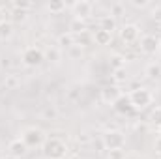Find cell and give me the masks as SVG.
<instances>
[{
    "label": "cell",
    "mask_w": 161,
    "mask_h": 159,
    "mask_svg": "<svg viewBox=\"0 0 161 159\" xmlns=\"http://www.w3.org/2000/svg\"><path fill=\"white\" fill-rule=\"evenodd\" d=\"M127 97H129V101H131V105H133L135 111H144L146 107H150L154 103V94L146 86H137V88L129 90Z\"/></svg>",
    "instance_id": "obj_1"
},
{
    "label": "cell",
    "mask_w": 161,
    "mask_h": 159,
    "mask_svg": "<svg viewBox=\"0 0 161 159\" xmlns=\"http://www.w3.org/2000/svg\"><path fill=\"white\" fill-rule=\"evenodd\" d=\"M68 154V144L58 137H49L43 142V156L45 159H64Z\"/></svg>",
    "instance_id": "obj_2"
},
{
    "label": "cell",
    "mask_w": 161,
    "mask_h": 159,
    "mask_svg": "<svg viewBox=\"0 0 161 159\" xmlns=\"http://www.w3.org/2000/svg\"><path fill=\"white\" fill-rule=\"evenodd\" d=\"M101 142L105 150H122L125 146V133L120 129H109L101 135Z\"/></svg>",
    "instance_id": "obj_3"
},
{
    "label": "cell",
    "mask_w": 161,
    "mask_h": 159,
    "mask_svg": "<svg viewBox=\"0 0 161 159\" xmlns=\"http://www.w3.org/2000/svg\"><path fill=\"white\" fill-rule=\"evenodd\" d=\"M21 60H23V64L26 68H38V66H41L45 62V51H41L36 45H30V47H26L23 51Z\"/></svg>",
    "instance_id": "obj_4"
},
{
    "label": "cell",
    "mask_w": 161,
    "mask_h": 159,
    "mask_svg": "<svg viewBox=\"0 0 161 159\" xmlns=\"http://www.w3.org/2000/svg\"><path fill=\"white\" fill-rule=\"evenodd\" d=\"M21 140L26 144V148H38V146H43V142H45V133L41 131L40 127L32 125V127L23 129Z\"/></svg>",
    "instance_id": "obj_5"
},
{
    "label": "cell",
    "mask_w": 161,
    "mask_h": 159,
    "mask_svg": "<svg viewBox=\"0 0 161 159\" xmlns=\"http://www.w3.org/2000/svg\"><path fill=\"white\" fill-rule=\"evenodd\" d=\"M139 49H141L142 54L152 56V54H156L161 49V38L156 36V34H144V36L139 40Z\"/></svg>",
    "instance_id": "obj_6"
},
{
    "label": "cell",
    "mask_w": 161,
    "mask_h": 159,
    "mask_svg": "<svg viewBox=\"0 0 161 159\" xmlns=\"http://www.w3.org/2000/svg\"><path fill=\"white\" fill-rule=\"evenodd\" d=\"M122 96H124V92H122V88L118 84H107V86H103L101 92H99L101 101L107 103V105H114Z\"/></svg>",
    "instance_id": "obj_7"
},
{
    "label": "cell",
    "mask_w": 161,
    "mask_h": 159,
    "mask_svg": "<svg viewBox=\"0 0 161 159\" xmlns=\"http://www.w3.org/2000/svg\"><path fill=\"white\" fill-rule=\"evenodd\" d=\"M120 40L124 41V43H127V45L139 41L141 40V28H139V25H135V23L124 25L120 28Z\"/></svg>",
    "instance_id": "obj_8"
},
{
    "label": "cell",
    "mask_w": 161,
    "mask_h": 159,
    "mask_svg": "<svg viewBox=\"0 0 161 159\" xmlns=\"http://www.w3.org/2000/svg\"><path fill=\"white\" fill-rule=\"evenodd\" d=\"M71 9H73L75 19L86 21V19H88V17H92V13H94V4H92V2H88V0H79V2L71 4Z\"/></svg>",
    "instance_id": "obj_9"
},
{
    "label": "cell",
    "mask_w": 161,
    "mask_h": 159,
    "mask_svg": "<svg viewBox=\"0 0 161 159\" xmlns=\"http://www.w3.org/2000/svg\"><path fill=\"white\" fill-rule=\"evenodd\" d=\"M28 152V148H26V144L21 140V137L19 139H13V140H9V144H8V154H11L13 157L21 159L25 154Z\"/></svg>",
    "instance_id": "obj_10"
},
{
    "label": "cell",
    "mask_w": 161,
    "mask_h": 159,
    "mask_svg": "<svg viewBox=\"0 0 161 159\" xmlns=\"http://www.w3.org/2000/svg\"><path fill=\"white\" fill-rule=\"evenodd\" d=\"M113 107H114V111H116V112H120V114H124V116H127V114L135 112V109H133V105H131V101H129L127 94H124L120 99L113 105Z\"/></svg>",
    "instance_id": "obj_11"
},
{
    "label": "cell",
    "mask_w": 161,
    "mask_h": 159,
    "mask_svg": "<svg viewBox=\"0 0 161 159\" xmlns=\"http://www.w3.org/2000/svg\"><path fill=\"white\" fill-rule=\"evenodd\" d=\"M92 41H94L96 45H101V47L111 45V41H113V34L107 32V30H103V28H97V30L92 34Z\"/></svg>",
    "instance_id": "obj_12"
},
{
    "label": "cell",
    "mask_w": 161,
    "mask_h": 159,
    "mask_svg": "<svg viewBox=\"0 0 161 159\" xmlns=\"http://www.w3.org/2000/svg\"><path fill=\"white\" fill-rule=\"evenodd\" d=\"M99 28H103V30H107V32L114 34V30H118L116 17H113L111 13H109V15H103V17L99 19Z\"/></svg>",
    "instance_id": "obj_13"
},
{
    "label": "cell",
    "mask_w": 161,
    "mask_h": 159,
    "mask_svg": "<svg viewBox=\"0 0 161 159\" xmlns=\"http://www.w3.org/2000/svg\"><path fill=\"white\" fill-rule=\"evenodd\" d=\"M144 75L150 80H156L161 77V64L159 62H150L146 68H144Z\"/></svg>",
    "instance_id": "obj_14"
},
{
    "label": "cell",
    "mask_w": 161,
    "mask_h": 159,
    "mask_svg": "<svg viewBox=\"0 0 161 159\" xmlns=\"http://www.w3.org/2000/svg\"><path fill=\"white\" fill-rule=\"evenodd\" d=\"M125 62H127V58L120 54V52H116V54H113L111 58H109V66H111V69L113 71H116V69H125Z\"/></svg>",
    "instance_id": "obj_15"
},
{
    "label": "cell",
    "mask_w": 161,
    "mask_h": 159,
    "mask_svg": "<svg viewBox=\"0 0 161 159\" xmlns=\"http://www.w3.org/2000/svg\"><path fill=\"white\" fill-rule=\"evenodd\" d=\"M75 45V36L71 34V32H64V34H60L58 36V49H71Z\"/></svg>",
    "instance_id": "obj_16"
},
{
    "label": "cell",
    "mask_w": 161,
    "mask_h": 159,
    "mask_svg": "<svg viewBox=\"0 0 161 159\" xmlns=\"http://www.w3.org/2000/svg\"><path fill=\"white\" fill-rule=\"evenodd\" d=\"M13 23L11 21H4L2 25H0V41H8L11 40V36H13Z\"/></svg>",
    "instance_id": "obj_17"
},
{
    "label": "cell",
    "mask_w": 161,
    "mask_h": 159,
    "mask_svg": "<svg viewBox=\"0 0 161 159\" xmlns=\"http://www.w3.org/2000/svg\"><path fill=\"white\" fill-rule=\"evenodd\" d=\"M45 60H49V62H53V64H58V62L62 60V49H58V47H49V49L45 51Z\"/></svg>",
    "instance_id": "obj_18"
},
{
    "label": "cell",
    "mask_w": 161,
    "mask_h": 159,
    "mask_svg": "<svg viewBox=\"0 0 161 159\" xmlns=\"http://www.w3.org/2000/svg\"><path fill=\"white\" fill-rule=\"evenodd\" d=\"M69 32L73 34V36H79L82 32H86V21H80V19H71V23H69Z\"/></svg>",
    "instance_id": "obj_19"
},
{
    "label": "cell",
    "mask_w": 161,
    "mask_h": 159,
    "mask_svg": "<svg viewBox=\"0 0 161 159\" xmlns=\"http://www.w3.org/2000/svg\"><path fill=\"white\" fill-rule=\"evenodd\" d=\"M47 9L51 11V15H58V13H62L66 9V2H62V0H51V2H47Z\"/></svg>",
    "instance_id": "obj_20"
},
{
    "label": "cell",
    "mask_w": 161,
    "mask_h": 159,
    "mask_svg": "<svg viewBox=\"0 0 161 159\" xmlns=\"http://www.w3.org/2000/svg\"><path fill=\"white\" fill-rule=\"evenodd\" d=\"M56 118H58V109H56L54 105H47V107L41 111V120L51 122V120H56Z\"/></svg>",
    "instance_id": "obj_21"
},
{
    "label": "cell",
    "mask_w": 161,
    "mask_h": 159,
    "mask_svg": "<svg viewBox=\"0 0 161 159\" xmlns=\"http://www.w3.org/2000/svg\"><path fill=\"white\" fill-rule=\"evenodd\" d=\"M19 84H21V79L17 75H6V80H4L6 90H15V88H19Z\"/></svg>",
    "instance_id": "obj_22"
},
{
    "label": "cell",
    "mask_w": 161,
    "mask_h": 159,
    "mask_svg": "<svg viewBox=\"0 0 161 159\" xmlns=\"http://www.w3.org/2000/svg\"><path fill=\"white\" fill-rule=\"evenodd\" d=\"M150 123H154L156 127L161 125V105H156L150 112Z\"/></svg>",
    "instance_id": "obj_23"
},
{
    "label": "cell",
    "mask_w": 161,
    "mask_h": 159,
    "mask_svg": "<svg viewBox=\"0 0 161 159\" xmlns=\"http://www.w3.org/2000/svg\"><path fill=\"white\" fill-rule=\"evenodd\" d=\"M28 17V11H23V9H13L11 11V23H25Z\"/></svg>",
    "instance_id": "obj_24"
},
{
    "label": "cell",
    "mask_w": 161,
    "mask_h": 159,
    "mask_svg": "<svg viewBox=\"0 0 161 159\" xmlns=\"http://www.w3.org/2000/svg\"><path fill=\"white\" fill-rule=\"evenodd\" d=\"M32 6L34 4L32 2H26V0H15V2H11V8L13 9H23V11H28Z\"/></svg>",
    "instance_id": "obj_25"
},
{
    "label": "cell",
    "mask_w": 161,
    "mask_h": 159,
    "mask_svg": "<svg viewBox=\"0 0 161 159\" xmlns=\"http://www.w3.org/2000/svg\"><path fill=\"white\" fill-rule=\"evenodd\" d=\"M90 41H92V36H90L88 32H82V34H79V36H75V43H77L79 47H86Z\"/></svg>",
    "instance_id": "obj_26"
},
{
    "label": "cell",
    "mask_w": 161,
    "mask_h": 159,
    "mask_svg": "<svg viewBox=\"0 0 161 159\" xmlns=\"http://www.w3.org/2000/svg\"><path fill=\"white\" fill-rule=\"evenodd\" d=\"M125 79H127L125 69H116V71H113V80H114V84L120 86V82H125Z\"/></svg>",
    "instance_id": "obj_27"
},
{
    "label": "cell",
    "mask_w": 161,
    "mask_h": 159,
    "mask_svg": "<svg viewBox=\"0 0 161 159\" xmlns=\"http://www.w3.org/2000/svg\"><path fill=\"white\" fill-rule=\"evenodd\" d=\"M68 56L73 58V60H75V58H80V56H82V47H79V45L75 43L71 49H68Z\"/></svg>",
    "instance_id": "obj_28"
},
{
    "label": "cell",
    "mask_w": 161,
    "mask_h": 159,
    "mask_svg": "<svg viewBox=\"0 0 161 159\" xmlns=\"http://www.w3.org/2000/svg\"><path fill=\"white\" fill-rule=\"evenodd\" d=\"M107 159H125V152L124 150H109Z\"/></svg>",
    "instance_id": "obj_29"
},
{
    "label": "cell",
    "mask_w": 161,
    "mask_h": 159,
    "mask_svg": "<svg viewBox=\"0 0 161 159\" xmlns=\"http://www.w3.org/2000/svg\"><path fill=\"white\" fill-rule=\"evenodd\" d=\"M150 17H152L156 23H161V4H159V6H154V8H152Z\"/></svg>",
    "instance_id": "obj_30"
},
{
    "label": "cell",
    "mask_w": 161,
    "mask_h": 159,
    "mask_svg": "<svg viewBox=\"0 0 161 159\" xmlns=\"http://www.w3.org/2000/svg\"><path fill=\"white\" fill-rule=\"evenodd\" d=\"M124 8H125V6H124L122 2H116V4H113V6H111V15H113V17L120 15L122 11H124Z\"/></svg>",
    "instance_id": "obj_31"
},
{
    "label": "cell",
    "mask_w": 161,
    "mask_h": 159,
    "mask_svg": "<svg viewBox=\"0 0 161 159\" xmlns=\"http://www.w3.org/2000/svg\"><path fill=\"white\" fill-rule=\"evenodd\" d=\"M129 4L133 6V8H137V9H142V8H148V0H129Z\"/></svg>",
    "instance_id": "obj_32"
},
{
    "label": "cell",
    "mask_w": 161,
    "mask_h": 159,
    "mask_svg": "<svg viewBox=\"0 0 161 159\" xmlns=\"http://www.w3.org/2000/svg\"><path fill=\"white\" fill-rule=\"evenodd\" d=\"M154 150H156V154L161 156V137H158V139L154 140Z\"/></svg>",
    "instance_id": "obj_33"
},
{
    "label": "cell",
    "mask_w": 161,
    "mask_h": 159,
    "mask_svg": "<svg viewBox=\"0 0 161 159\" xmlns=\"http://www.w3.org/2000/svg\"><path fill=\"white\" fill-rule=\"evenodd\" d=\"M88 140H90V135H88V133H80L79 135V142L80 144H86Z\"/></svg>",
    "instance_id": "obj_34"
},
{
    "label": "cell",
    "mask_w": 161,
    "mask_h": 159,
    "mask_svg": "<svg viewBox=\"0 0 161 159\" xmlns=\"http://www.w3.org/2000/svg\"><path fill=\"white\" fill-rule=\"evenodd\" d=\"M0 159H17V157H13L11 154H4V156H2V157H0Z\"/></svg>",
    "instance_id": "obj_35"
},
{
    "label": "cell",
    "mask_w": 161,
    "mask_h": 159,
    "mask_svg": "<svg viewBox=\"0 0 161 159\" xmlns=\"http://www.w3.org/2000/svg\"><path fill=\"white\" fill-rule=\"evenodd\" d=\"M6 21V17H4V9H0V25Z\"/></svg>",
    "instance_id": "obj_36"
},
{
    "label": "cell",
    "mask_w": 161,
    "mask_h": 159,
    "mask_svg": "<svg viewBox=\"0 0 161 159\" xmlns=\"http://www.w3.org/2000/svg\"><path fill=\"white\" fill-rule=\"evenodd\" d=\"M68 159H82V157H80V156H77V154H73V156H69Z\"/></svg>",
    "instance_id": "obj_37"
},
{
    "label": "cell",
    "mask_w": 161,
    "mask_h": 159,
    "mask_svg": "<svg viewBox=\"0 0 161 159\" xmlns=\"http://www.w3.org/2000/svg\"><path fill=\"white\" fill-rule=\"evenodd\" d=\"M158 135H159V137H161V125H159V127H158Z\"/></svg>",
    "instance_id": "obj_38"
}]
</instances>
